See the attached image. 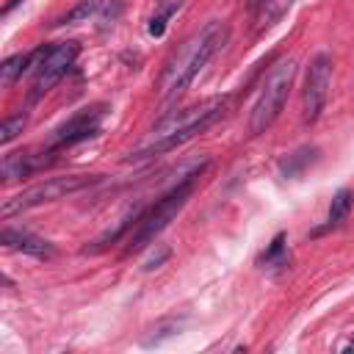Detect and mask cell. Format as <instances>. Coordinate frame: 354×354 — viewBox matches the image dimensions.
I'll return each instance as SVG.
<instances>
[{"instance_id":"1","label":"cell","mask_w":354,"mask_h":354,"mask_svg":"<svg viewBox=\"0 0 354 354\" xmlns=\"http://www.w3.org/2000/svg\"><path fill=\"white\" fill-rule=\"evenodd\" d=\"M227 39H230V25L224 19H210L207 25L194 30L183 44H177L158 80L160 100L169 102L180 91H185L194 83V77L210 64V58L227 44Z\"/></svg>"},{"instance_id":"2","label":"cell","mask_w":354,"mask_h":354,"mask_svg":"<svg viewBox=\"0 0 354 354\" xmlns=\"http://www.w3.org/2000/svg\"><path fill=\"white\" fill-rule=\"evenodd\" d=\"M224 105H227V97H210L199 105H191V108H183L171 116H163L152 130L149 136L130 152V160H141V158H155V155H163L191 138H196L199 133H205L213 122L221 119L224 113Z\"/></svg>"},{"instance_id":"3","label":"cell","mask_w":354,"mask_h":354,"mask_svg":"<svg viewBox=\"0 0 354 354\" xmlns=\"http://www.w3.org/2000/svg\"><path fill=\"white\" fill-rule=\"evenodd\" d=\"M194 183H196V180H185V183L169 188L155 205H149L147 210L138 213V218H136V224H133V232H130V238H127L124 254L141 252L144 246H149V243L169 227V221L183 210V205H185L188 196L194 194Z\"/></svg>"},{"instance_id":"4","label":"cell","mask_w":354,"mask_h":354,"mask_svg":"<svg viewBox=\"0 0 354 354\" xmlns=\"http://www.w3.org/2000/svg\"><path fill=\"white\" fill-rule=\"evenodd\" d=\"M293 77H296V61L282 58L279 64L271 66V72L266 75V80L260 86V94L252 105V113H249V133L252 136L266 133L277 122V116L282 113V108L288 102Z\"/></svg>"},{"instance_id":"5","label":"cell","mask_w":354,"mask_h":354,"mask_svg":"<svg viewBox=\"0 0 354 354\" xmlns=\"http://www.w3.org/2000/svg\"><path fill=\"white\" fill-rule=\"evenodd\" d=\"M97 183V177H88V174H72V177H50L39 185H30L25 191H19L17 196L6 199L3 207H0V216L3 218H11L14 213H22V210H30L36 205H44V202H55L66 194H75L86 185Z\"/></svg>"},{"instance_id":"6","label":"cell","mask_w":354,"mask_h":354,"mask_svg":"<svg viewBox=\"0 0 354 354\" xmlns=\"http://www.w3.org/2000/svg\"><path fill=\"white\" fill-rule=\"evenodd\" d=\"M80 55V44L75 39L61 41V44H50L41 50L39 61L33 64V86H30V100L36 102L39 97H44L77 61Z\"/></svg>"},{"instance_id":"7","label":"cell","mask_w":354,"mask_h":354,"mask_svg":"<svg viewBox=\"0 0 354 354\" xmlns=\"http://www.w3.org/2000/svg\"><path fill=\"white\" fill-rule=\"evenodd\" d=\"M329 80H332V58L326 53H318L310 58L307 75H304V94H301V116L304 124H315L326 97H329Z\"/></svg>"},{"instance_id":"8","label":"cell","mask_w":354,"mask_h":354,"mask_svg":"<svg viewBox=\"0 0 354 354\" xmlns=\"http://www.w3.org/2000/svg\"><path fill=\"white\" fill-rule=\"evenodd\" d=\"M102 116H105V105L97 102V105H86L80 108L77 113H72L64 124H58L47 141L50 149H64V147H72V144H80L91 136L100 133V124H102Z\"/></svg>"},{"instance_id":"9","label":"cell","mask_w":354,"mask_h":354,"mask_svg":"<svg viewBox=\"0 0 354 354\" xmlns=\"http://www.w3.org/2000/svg\"><path fill=\"white\" fill-rule=\"evenodd\" d=\"M55 152H58V149H50V147H44L41 152H36V149L8 152V155L3 158V180H6V183H14V180L33 177L36 171H44V169L55 160Z\"/></svg>"},{"instance_id":"10","label":"cell","mask_w":354,"mask_h":354,"mask_svg":"<svg viewBox=\"0 0 354 354\" xmlns=\"http://www.w3.org/2000/svg\"><path fill=\"white\" fill-rule=\"evenodd\" d=\"M0 243L8 246V249H17L22 254H30V257H53L55 254V246L28 230H14V227H3L0 232Z\"/></svg>"},{"instance_id":"11","label":"cell","mask_w":354,"mask_h":354,"mask_svg":"<svg viewBox=\"0 0 354 354\" xmlns=\"http://www.w3.org/2000/svg\"><path fill=\"white\" fill-rule=\"evenodd\" d=\"M315 160H318V147L304 144V147H299L293 155H288V158L279 163V174H282V177H288V180H293V177L304 174Z\"/></svg>"},{"instance_id":"12","label":"cell","mask_w":354,"mask_h":354,"mask_svg":"<svg viewBox=\"0 0 354 354\" xmlns=\"http://www.w3.org/2000/svg\"><path fill=\"white\" fill-rule=\"evenodd\" d=\"M41 50H44V47L30 50V53H17V55L6 58V61L0 64V86H11V83H14V80L28 69V66H33V64L39 61Z\"/></svg>"},{"instance_id":"13","label":"cell","mask_w":354,"mask_h":354,"mask_svg":"<svg viewBox=\"0 0 354 354\" xmlns=\"http://www.w3.org/2000/svg\"><path fill=\"white\" fill-rule=\"evenodd\" d=\"M351 207H354V191L351 188H340L332 196V205H329V213H326V230H335V227L346 224L348 216H351Z\"/></svg>"},{"instance_id":"14","label":"cell","mask_w":354,"mask_h":354,"mask_svg":"<svg viewBox=\"0 0 354 354\" xmlns=\"http://www.w3.org/2000/svg\"><path fill=\"white\" fill-rule=\"evenodd\" d=\"M183 324H185V318H163V321H158V324L141 337V343H144V346H158V343L174 337Z\"/></svg>"},{"instance_id":"15","label":"cell","mask_w":354,"mask_h":354,"mask_svg":"<svg viewBox=\"0 0 354 354\" xmlns=\"http://www.w3.org/2000/svg\"><path fill=\"white\" fill-rule=\"evenodd\" d=\"M102 8V0H80L75 8H69L64 17H58L53 25L58 28V25H72V22H80V19H88V17H94L97 11Z\"/></svg>"},{"instance_id":"16","label":"cell","mask_w":354,"mask_h":354,"mask_svg":"<svg viewBox=\"0 0 354 354\" xmlns=\"http://www.w3.org/2000/svg\"><path fill=\"white\" fill-rule=\"evenodd\" d=\"M180 8V0H166L163 6H160V11L149 19V33L155 36V39H160L163 33H166V25H169V19H171V14Z\"/></svg>"},{"instance_id":"17","label":"cell","mask_w":354,"mask_h":354,"mask_svg":"<svg viewBox=\"0 0 354 354\" xmlns=\"http://www.w3.org/2000/svg\"><path fill=\"white\" fill-rule=\"evenodd\" d=\"M28 124V116L25 113H17V116H8L3 124H0V144H11Z\"/></svg>"},{"instance_id":"18","label":"cell","mask_w":354,"mask_h":354,"mask_svg":"<svg viewBox=\"0 0 354 354\" xmlns=\"http://www.w3.org/2000/svg\"><path fill=\"white\" fill-rule=\"evenodd\" d=\"M274 263H285V232H277L271 246L260 254V266H274Z\"/></svg>"},{"instance_id":"19","label":"cell","mask_w":354,"mask_h":354,"mask_svg":"<svg viewBox=\"0 0 354 354\" xmlns=\"http://www.w3.org/2000/svg\"><path fill=\"white\" fill-rule=\"evenodd\" d=\"M169 257H171V249H169V246H158V252H155V254H152V257L144 263V271L158 268V266H160V263H166Z\"/></svg>"},{"instance_id":"20","label":"cell","mask_w":354,"mask_h":354,"mask_svg":"<svg viewBox=\"0 0 354 354\" xmlns=\"http://www.w3.org/2000/svg\"><path fill=\"white\" fill-rule=\"evenodd\" d=\"M266 3H268V0H249V11H252V14H257V11H260Z\"/></svg>"},{"instance_id":"21","label":"cell","mask_w":354,"mask_h":354,"mask_svg":"<svg viewBox=\"0 0 354 354\" xmlns=\"http://www.w3.org/2000/svg\"><path fill=\"white\" fill-rule=\"evenodd\" d=\"M19 3H25V0H8V3L3 6V14H11V11H14V8L19 6Z\"/></svg>"}]
</instances>
